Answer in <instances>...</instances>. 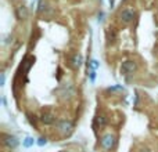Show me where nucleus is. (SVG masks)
Masks as SVG:
<instances>
[{
    "label": "nucleus",
    "mask_w": 158,
    "mask_h": 152,
    "mask_svg": "<svg viewBox=\"0 0 158 152\" xmlns=\"http://www.w3.org/2000/svg\"><path fill=\"white\" fill-rule=\"evenodd\" d=\"M119 17H121V19H122L125 24H131V22L135 19V17H136V13H135L133 8L126 7V8H123V10L121 11Z\"/></svg>",
    "instance_id": "f257e3e1"
},
{
    "label": "nucleus",
    "mask_w": 158,
    "mask_h": 152,
    "mask_svg": "<svg viewBox=\"0 0 158 152\" xmlns=\"http://www.w3.org/2000/svg\"><path fill=\"white\" fill-rule=\"evenodd\" d=\"M136 69H137V65L135 61H125V62H122V65H121V72H122L123 75L133 74Z\"/></svg>",
    "instance_id": "f03ea898"
},
{
    "label": "nucleus",
    "mask_w": 158,
    "mask_h": 152,
    "mask_svg": "<svg viewBox=\"0 0 158 152\" xmlns=\"http://www.w3.org/2000/svg\"><path fill=\"white\" fill-rule=\"evenodd\" d=\"M115 144V137L112 134H106L103 138L100 140V145L104 148V150H111Z\"/></svg>",
    "instance_id": "7ed1b4c3"
},
{
    "label": "nucleus",
    "mask_w": 158,
    "mask_h": 152,
    "mask_svg": "<svg viewBox=\"0 0 158 152\" xmlns=\"http://www.w3.org/2000/svg\"><path fill=\"white\" fill-rule=\"evenodd\" d=\"M58 129H60V131L63 134H69L72 130V122L71 120H61L58 123Z\"/></svg>",
    "instance_id": "20e7f679"
},
{
    "label": "nucleus",
    "mask_w": 158,
    "mask_h": 152,
    "mask_svg": "<svg viewBox=\"0 0 158 152\" xmlns=\"http://www.w3.org/2000/svg\"><path fill=\"white\" fill-rule=\"evenodd\" d=\"M40 120L44 123V125H53V123L56 122V116L53 114H50V112H44V114L40 116Z\"/></svg>",
    "instance_id": "39448f33"
},
{
    "label": "nucleus",
    "mask_w": 158,
    "mask_h": 152,
    "mask_svg": "<svg viewBox=\"0 0 158 152\" xmlns=\"http://www.w3.org/2000/svg\"><path fill=\"white\" fill-rule=\"evenodd\" d=\"M4 144L10 148H15L18 145V140L14 136H4Z\"/></svg>",
    "instance_id": "423d86ee"
},
{
    "label": "nucleus",
    "mask_w": 158,
    "mask_h": 152,
    "mask_svg": "<svg viewBox=\"0 0 158 152\" xmlns=\"http://www.w3.org/2000/svg\"><path fill=\"white\" fill-rule=\"evenodd\" d=\"M17 15H18L19 19H25L28 17V11H27V7H24V6H19V7H17Z\"/></svg>",
    "instance_id": "0eeeda50"
},
{
    "label": "nucleus",
    "mask_w": 158,
    "mask_h": 152,
    "mask_svg": "<svg viewBox=\"0 0 158 152\" xmlns=\"http://www.w3.org/2000/svg\"><path fill=\"white\" fill-rule=\"evenodd\" d=\"M72 66H75V68H79L81 66V64H82V57L79 54H75L74 57H72Z\"/></svg>",
    "instance_id": "6e6552de"
},
{
    "label": "nucleus",
    "mask_w": 158,
    "mask_h": 152,
    "mask_svg": "<svg viewBox=\"0 0 158 152\" xmlns=\"http://www.w3.org/2000/svg\"><path fill=\"white\" fill-rule=\"evenodd\" d=\"M47 10H49V4H47L46 2H43V0H40V2H39V13L43 14V13H46Z\"/></svg>",
    "instance_id": "1a4fd4ad"
},
{
    "label": "nucleus",
    "mask_w": 158,
    "mask_h": 152,
    "mask_svg": "<svg viewBox=\"0 0 158 152\" xmlns=\"http://www.w3.org/2000/svg\"><path fill=\"white\" fill-rule=\"evenodd\" d=\"M33 142H35V141H33V138H32V137H27V138L24 140V147H27V148L32 147V145H33Z\"/></svg>",
    "instance_id": "9d476101"
},
{
    "label": "nucleus",
    "mask_w": 158,
    "mask_h": 152,
    "mask_svg": "<svg viewBox=\"0 0 158 152\" xmlns=\"http://www.w3.org/2000/svg\"><path fill=\"white\" fill-rule=\"evenodd\" d=\"M96 123H97L98 126H104V125H106V118H104V116H98L97 119H96Z\"/></svg>",
    "instance_id": "9b49d317"
},
{
    "label": "nucleus",
    "mask_w": 158,
    "mask_h": 152,
    "mask_svg": "<svg viewBox=\"0 0 158 152\" xmlns=\"http://www.w3.org/2000/svg\"><path fill=\"white\" fill-rule=\"evenodd\" d=\"M90 65H92V68H93V69H97V68H98V62H97V61H96V60H93Z\"/></svg>",
    "instance_id": "f8f14e48"
},
{
    "label": "nucleus",
    "mask_w": 158,
    "mask_h": 152,
    "mask_svg": "<svg viewBox=\"0 0 158 152\" xmlns=\"http://www.w3.org/2000/svg\"><path fill=\"white\" fill-rule=\"evenodd\" d=\"M46 138H40V140H39V141H38V144L39 145H40V147H43V145H46Z\"/></svg>",
    "instance_id": "ddd939ff"
},
{
    "label": "nucleus",
    "mask_w": 158,
    "mask_h": 152,
    "mask_svg": "<svg viewBox=\"0 0 158 152\" xmlns=\"http://www.w3.org/2000/svg\"><path fill=\"white\" fill-rule=\"evenodd\" d=\"M4 82H6V76H4V74H2V78H0V84H4Z\"/></svg>",
    "instance_id": "4468645a"
},
{
    "label": "nucleus",
    "mask_w": 158,
    "mask_h": 152,
    "mask_svg": "<svg viewBox=\"0 0 158 152\" xmlns=\"http://www.w3.org/2000/svg\"><path fill=\"white\" fill-rule=\"evenodd\" d=\"M139 152H150V151H148V150H147V148H144V150H140Z\"/></svg>",
    "instance_id": "2eb2a0df"
}]
</instances>
